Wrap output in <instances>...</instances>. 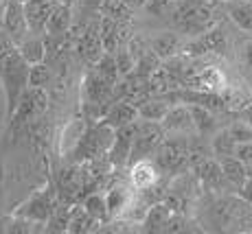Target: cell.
I'll return each instance as SVG.
<instances>
[{
	"label": "cell",
	"mask_w": 252,
	"mask_h": 234,
	"mask_svg": "<svg viewBox=\"0 0 252 234\" xmlns=\"http://www.w3.org/2000/svg\"><path fill=\"white\" fill-rule=\"evenodd\" d=\"M171 18L180 31L200 35L206 29H211L213 9L206 0H178L171 11Z\"/></svg>",
	"instance_id": "1"
},
{
	"label": "cell",
	"mask_w": 252,
	"mask_h": 234,
	"mask_svg": "<svg viewBox=\"0 0 252 234\" xmlns=\"http://www.w3.org/2000/svg\"><path fill=\"white\" fill-rule=\"evenodd\" d=\"M112 140H114V129L101 123L81 134L79 143L72 149V155L77 158V162H90L94 158H103V155H108Z\"/></svg>",
	"instance_id": "2"
},
{
	"label": "cell",
	"mask_w": 252,
	"mask_h": 234,
	"mask_svg": "<svg viewBox=\"0 0 252 234\" xmlns=\"http://www.w3.org/2000/svg\"><path fill=\"white\" fill-rule=\"evenodd\" d=\"M164 140V129L160 123L156 120H136V134H134V143H132V153H129V162L134 164L136 160L147 158L152 151L158 149Z\"/></svg>",
	"instance_id": "3"
},
{
	"label": "cell",
	"mask_w": 252,
	"mask_h": 234,
	"mask_svg": "<svg viewBox=\"0 0 252 234\" xmlns=\"http://www.w3.org/2000/svg\"><path fill=\"white\" fill-rule=\"evenodd\" d=\"M182 88H193V90L202 92H221L226 90V77L215 66L187 68L182 77Z\"/></svg>",
	"instance_id": "4"
},
{
	"label": "cell",
	"mask_w": 252,
	"mask_h": 234,
	"mask_svg": "<svg viewBox=\"0 0 252 234\" xmlns=\"http://www.w3.org/2000/svg\"><path fill=\"white\" fill-rule=\"evenodd\" d=\"M90 186L88 173L84 167L75 164V167H66L62 169L60 177H57V199L62 202H75L81 197V191Z\"/></svg>",
	"instance_id": "5"
},
{
	"label": "cell",
	"mask_w": 252,
	"mask_h": 234,
	"mask_svg": "<svg viewBox=\"0 0 252 234\" xmlns=\"http://www.w3.org/2000/svg\"><path fill=\"white\" fill-rule=\"evenodd\" d=\"M57 204V191L53 188H46V191H40L35 193L29 202H24L20 206V210L16 212V217H22V219H29L33 223H46L48 217H51L53 208Z\"/></svg>",
	"instance_id": "6"
},
{
	"label": "cell",
	"mask_w": 252,
	"mask_h": 234,
	"mask_svg": "<svg viewBox=\"0 0 252 234\" xmlns=\"http://www.w3.org/2000/svg\"><path fill=\"white\" fill-rule=\"evenodd\" d=\"M182 55L187 57H204V55H224L226 53V35L220 29H206L200 33L197 40L191 44H184L180 48Z\"/></svg>",
	"instance_id": "7"
},
{
	"label": "cell",
	"mask_w": 252,
	"mask_h": 234,
	"mask_svg": "<svg viewBox=\"0 0 252 234\" xmlns=\"http://www.w3.org/2000/svg\"><path fill=\"white\" fill-rule=\"evenodd\" d=\"M187 160H189L187 145L180 143V140H169V143L162 140L156 149L154 164H156V169L160 173H176V171H180L187 164Z\"/></svg>",
	"instance_id": "8"
},
{
	"label": "cell",
	"mask_w": 252,
	"mask_h": 234,
	"mask_svg": "<svg viewBox=\"0 0 252 234\" xmlns=\"http://www.w3.org/2000/svg\"><path fill=\"white\" fill-rule=\"evenodd\" d=\"M134 134H136V120L129 125L114 129V140L108 149V160L112 167H125L129 162V153H132Z\"/></svg>",
	"instance_id": "9"
},
{
	"label": "cell",
	"mask_w": 252,
	"mask_h": 234,
	"mask_svg": "<svg viewBox=\"0 0 252 234\" xmlns=\"http://www.w3.org/2000/svg\"><path fill=\"white\" fill-rule=\"evenodd\" d=\"M2 31L16 42V46L20 44L24 37L29 35V24L24 18V7L22 2L16 0H7V7H4V16H2Z\"/></svg>",
	"instance_id": "10"
},
{
	"label": "cell",
	"mask_w": 252,
	"mask_h": 234,
	"mask_svg": "<svg viewBox=\"0 0 252 234\" xmlns=\"http://www.w3.org/2000/svg\"><path fill=\"white\" fill-rule=\"evenodd\" d=\"M77 51L90 64H96L103 55V42H101L99 33V22H90L88 27L81 29V33L77 35Z\"/></svg>",
	"instance_id": "11"
},
{
	"label": "cell",
	"mask_w": 252,
	"mask_h": 234,
	"mask_svg": "<svg viewBox=\"0 0 252 234\" xmlns=\"http://www.w3.org/2000/svg\"><path fill=\"white\" fill-rule=\"evenodd\" d=\"M57 2H60V0H27L22 7H24V18H27L29 31L42 35L48 16H51L53 9L57 7Z\"/></svg>",
	"instance_id": "12"
},
{
	"label": "cell",
	"mask_w": 252,
	"mask_h": 234,
	"mask_svg": "<svg viewBox=\"0 0 252 234\" xmlns=\"http://www.w3.org/2000/svg\"><path fill=\"white\" fill-rule=\"evenodd\" d=\"M136 118H138L136 105L129 103L127 99H119L105 110V114L101 116V123L112 127V129H119V127H123V125L134 123Z\"/></svg>",
	"instance_id": "13"
},
{
	"label": "cell",
	"mask_w": 252,
	"mask_h": 234,
	"mask_svg": "<svg viewBox=\"0 0 252 234\" xmlns=\"http://www.w3.org/2000/svg\"><path fill=\"white\" fill-rule=\"evenodd\" d=\"M70 29H72V4L57 2V7L53 9V13L46 20L44 35L64 37L66 33H70Z\"/></svg>",
	"instance_id": "14"
},
{
	"label": "cell",
	"mask_w": 252,
	"mask_h": 234,
	"mask_svg": "<svg viewBox=\"0 0 252 234\" xmlns=\"http://www.w3.org/2000/svg\"><path fill=\"white\" fill-rule=\"evenodd\" d=\"M164 134H187V131H193V120L191 114H189V107L187 105H176V107H169L164 118L160 120Z\"/></svg>",
	"instance_id": "15"
},
{
	"label": "cell",
	"mask_w": 252,
	"mask_h": 234,
	"mask_svg": "<svg viewBox=\"0 0 252 234\" xmlns=\"http://www.w3.org/2000/svg\"><path fill=\"white\" fill-rule=\"evenodd\" d=\"M18 51H20L22 59L31 64H40L46 59V44H44V35L40 33H29L24 40L18 44Z\"/></svg>",
	"instance_id": "16"
},
{
	"label": "cell",
	"mask_w": 252,
	"mask_h": 234,
	"mask_svg": "<svg viewBox=\"0 0 252 234\" xmlns=\"http://www.w3.org/2000/svg\"><path fill=\"white\" fill-rule=\"evenodd\" d=\"M158 175H160V171L156 169L154 162H149L147 158L136 160V162L132 164V184L138 188V191H145V188H149V186H156Z\"/></svg>",
	"instance_id": "17"
},
{
	"label": "cell",
	"mask_w": 252,
	"mask_h": 234,
	"mask_svg": "<svg viewBox=\"0 0 252 234\" xmlns=\"http://www.w3.org/2000/svg\"><path fill=\"white\" fill-rule=\"evenodd\" d=\"M180 48H182V40H180V35H176V33H162V35L154 37L152 44H149V51H152L160 61L180 55Z\"/></svg>",
	"instance_id": "18"
},
{
	"label": "cell",
	"mask_w": 252,
	"mask_h": 234,
	"mask_svg": "<svg viewBox=\"0 0 252 234\" xmlns=\"http://www.w3.org/2000/svg\"><path fill=\"white\" fill-rule=\"evenodd\" d=\"M195 171H197V177L202 179V184L206 188H220L221 182H224L220 160L215 158H202L200 162H195Z\"/></svg>",
	"instance_id": "19"
},
{
	"label": "cell",
	"mask_w": 252,
	"mask_h": 234,
	"mask_svg": "<svg viewBox=\"0 0 252 234\" xmlns=\"http://www.w3.org/2000/svg\"><path fill=\"white\" fill-rule=\"evenodd\" d=\"M171 214H173V210L164 202L152 204V206L147 208V214H145V221H143L145 230L147 232H162Z\"/></svg>",
	"instance_id": "20"
},
{
	"label": "cell",
	"mask_w": 252,
	"mask_h": 234,
	"mask_svg": "<svg viewBox=\"0 0 252 234\" xmlns=\"http://www.w3.org/2000/svg\"><path fill=\"white\" fill-rule=\"evenodd\" d=\"M220 167H221V173H224V179L232 182L235 186H244L246 179H248V167L244 162H239L235 155L220 158Z\"/></svg>",
	"instance_id": "21"
},
{
	"label": "cell",
	"mask_w": 252,
	"mask_h": 234,
	"mask_svg": "<svg viewBox=\"0 0 252 234\" xmlns=\"http://www.w3.org/2000/svg\"><path fill=\"white\" fill-rule=\"evenodd\" d=\"M187 107H189V114H191L193 127H195L197 134L206 136V134H213V131L217 129L215 114H213L208 107H202V105H187Z\"/></svg>",
	"instance_id": "22"
},
{
	"label": "cell",
	"mask_w": 252,
	"mask_h": 234,
	"mask_svg": "<svg viewBox=\"0 0 252 234\" xmlns=\"http://www.w3.org/2000/svg\"><path fill=\"white\" fill-rule=\"evenodd\" d=\"M230 20L244 31H252V0H239V2H228Z\"/></svg>",
	"instance_id": "23"
},
{
	"label": "cell",
	"mask_w": 252,
	"mask_h": 234,
	"mask_svg": "<svg viewBox=\"0 0 252 234\" xmlns=\"http://www.w3.org/2000/svg\"><path fill=\"white\" fill-rule=\"evenodd\" d=\"M167 110H169V105L164 103V101H160V99H147V96H145V99L136 105V112H138L140 118H143V120H156V123H160V120L164 118Z\"/></svg>",
	"instance_id": "24"
},
{
	"label": "cell",
	"mask_w": 252,
	"mask_h": 234,
	"mask_svg": "<svg viewBox=\"0 0 252 234\" xmlns=\"http://www.w3.org/2000/svg\"><path fill=\"white\" fill-rule=\"evenodd\" d=\"M81 208H84V210L88 212L96 223H105L108 221V217H110L108 206H105V197L103 195H99V193H90L88 197L84 199V206Z\"/></svg>",
	"instance_id": "25"
},
{
	"label": "cell",
	"mask_w": 252,
	"mask_h": 234,
	"mask_svg": "<svg viewBox=\"0 0 252 234\" xmlns=\"http://www.w3.org/2000/svg\"><path fill=\"white\" fill-rule=\"evenodd\" d=\"M94 226H96V221L84 210V208H72L66 232H92Z\"/></svg>",
	"instance_id": "26"
},
{
	"label": "cell",
	"mask_w": 252,
	"mask_h": 234,
	"mask_svg": "<svg viewBox=\"0 0 252 234\" xmlns=\"http://www.w3.org/2000/svg\"><path fill=\"white\" fill-rule=\"evenodd\" d=\"M53 72L48 68L46 61H40V64H31L29 66V77H27V84L31 88H46L48 81H51Z\"/></svg>",
	"instance_id": "27"
},
{
	"label": "cell",
	"mask_w": 252,
	"mask_h": 234,
	"mask_svg": "<svg viewBox=\"0 0 252 234\" xmlns=\"http://www.w3.org/2000/svg\"><path fill=\"white\" fill-rule=\"evenodd\" d=\"M94 70L99 72L101 77H103L108 84H116L119 81V70H116V61H114V55L112 53H103L101 55V59L94 64Z\"/></svg>",
	"instance_id": "28"
},
{
	"label": "cell",
	"mask_w": 252,
	"mask_h": 234,
	"mask_svg": "<svg viewBox=\"0 0 252 234\" xmlns=\"http://www.w3.org/2000/svg\"><path fill=\"white\" fill-rule=\"evenodd\" d=\"M211 147L217 158H226V155H232V151H235V140H232V136L228 134V129H221L215 134Z\"/></svg>",
	"instance_id": "29"
},
{
	"label": "cell",
	"mask_w": 252,
	"mask_h": 234,
	"mask_svg": "<svg viewBox=\"0 0 252 234\" xmlns=\"http://www.w3.org/2000/svg\"><path fill=\"white\" fill-rule=\"evenodd\" d=\"M127 199H129L127 188H123V186H114L112 191L105 195V206H108V212H110V214H119V212L125 208Z\"/></svg>",
	"instance_id": "30"
},
{
	"label": "cell",
	"mask_w": 252,
	"mask_h": 234,
	"mask_svg": "<svg viewBox=\"0 0 252 234\" xmlns=\"http://www.w3.org/2000/svg\"><path fill=\"white\" fill-rule=\"evenodd\" d=\"M114 55V61H116V70H119V77H125L129 75V72L134 70V66H136V59L132 57V53L127 51L125 46H119L116 51L112 53Z\"/></svg>",
	"instance_id": "31"
},
{
	"label": "cell",
	"mask_w": 252,
	"mask_h": 234,
	"mask_svg": "<svg viewBox=\"0 0 252 234\" xmlns=\"http://www.w3.org/2000/svg\"><path fill=\"white\" fill-rule=\"evenodd\" d=\"M160 64H162V61L158 59V57L147 48V51H145L143 55H140L138 59H136V66H134V70L140 72L143 77H147V79H149V75H152V72L156 70V68L160 66Z\"/></svg>",
	"instance_id": "32"
},
{
	"label": "cell",
	"mask_w": 252,
	"mask_h": 234,
	"mask_svg": "<svg viewBox=\"0 0 252 234\" xmlns=\"http://www.w3.org/2000/svg\"><path fill=\"white\" fill-rule=\"evenodd\" d=\"M176 2L178 0H145V9L156 18H167V16H171Z\"/></svg>",
	"instance_id": "33"
},
{
	"label": "cell",
	"mask_w": 252,
	"mask_h": 234,
	"mask_svg": "<svg viewBox=\"0 0 252 234\" xmlns=\"http://www.w3.org/2000/svg\"><path fill=\"white\" fill-rule=\"evenodd\" d=\"M228 134L232 136L235 143H250L252 140V125L244 123V120H235L228 127Z\"/></svg>",
	"instance_id": "34"
},
{
	"label": "cell",
	"mask_w": 252,
	"mask_h": 234,
	"mask_svg": "<svg viewBox=\"0 0 252 234\" xmlns=\"http://www.w3.org/2000/svg\"><path fill=\"white\" fill-rule=\"evenodd\" d=\"M239 162H244L246 167H252V140L250 143H235V151H232Z\"/></svg>",
	"instance_id": "35"
},
{
	"label": "cell",
	"mask_w": 252,
	"mask_h": 234,
	"mask_svg": "<svg viewBox=\"0 0 252 234\" xmlns=\"http://www.w3.org/2000/svg\"><path fill=\"white\" fill-rule=\"evenodd\" d=\"M244 61L248 64V68H252V37L244 42Z\"/></svg>",
	"instance_id": "36"
},
{
	"label": "cell",
	"mask_w": 252,
	"mask_h": 234,
	"mask_svg": "<svg viewBox=\"0 0 252 234\" xmlns=\"http://www.w3.org/2000/svg\"><path fill=\"white\" fill-rule=\"evenodd\" d=\"M241 188H244V197L252 204V179H246V184H244Z\"/></svg>",
	"instance_id": "37"
},
{
	"label": "cell",
	"mask_w": 252,
	"mask_h": 234,
	"mask_svg": "<svg viewBox=\"0 0 252 234\" xmlns=\"http://www.w3.org/2000/svg\"><path fill=\"white\" fill-rule=\"evenodd\" d=\"M81 4L88 9H101V4H103V0H81Z\"/></svg>",
	"instance_id": "38"
},
{
	"label": "cell",
	"mask_w": 252,
	"mask_h": 234,
	"mask_svg": "<svg viewBox=\"0 0 252 234\" xmlns=\"http://www.w3.org/2000/svg\"><path fill=\"white\" fill-rule=\"evenodd\" d=\"M4 7H7V0H0V29H2V16H4Z\"/></svg>",
	"instance_id": "39"
},
{
	"label": "cell",
	"mask_w": 252,
	"mask_h": 234,
	"mask_svg": "<svg viewBox=\"0 0 252 234\" xmlns=\"http://www.w3.org/2000/svg\"><path fill=\"white\" fill-rule=\"evenodd\" d=\"M60 2H64V4H72L75 0H60Z\"/></svg>",
	"instance_id": "40"
},
{
	"label": "cell",
	"mask_w": 252,
	"mask_h": 234,
	"mask_svg": "<svg viewBox=\"0 0 252 234\" xmlns=\"http://www.w3.org/2000/svg\"><path fill=\"white\" fill-rule=\"evenodd\" d=\"M224 2H239V0H224Z\"/></svg>",
	"instance_id": "41"
},
{
	"label": "cell",
	"mask_w": 252,
	"mask_h": 234,
	"mask_svg": "<svg viewBox=\"0 0 252 234\" xmlns=\"http://www.w3.org/2000/svg\"><path fill=\"white\" fill-rule=\"evenodd\" d=\"M16 2H22V4H24V2H27V0H16Z\"/></svg>",
	"instance_id": "42"
}]
</instances>
